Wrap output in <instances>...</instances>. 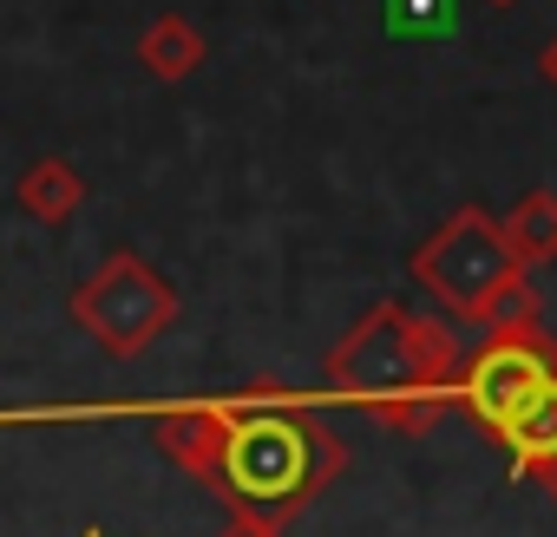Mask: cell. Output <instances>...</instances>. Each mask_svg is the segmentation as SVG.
Listing matches in <instances>:
<instances>
[{"mask_svg": "<svg viewBox=\"0 0 557 537\" xmlns=\"http://www.w3.org/2000/svg\"><path fill=\"white\" fill-rule=\"evenodd\" d=\"M14 203H21L34 223L66 229V223L86 210V177H79V164H66V158H34V164L21 171V184H14Z\"/></svg>", "mask_w": 557, "mask_h": 537, "instance_id": "6", "label": "cell"}, {"mask_svg": "<svg viewBox=\"0 0 557 537\" xmlns=\"http://www.w3.org/2000/svg\"><path fill=\"white\" fill-rule=\"evenodd\" d=\"M492 446H505V459H511V478H531L550 452H557V380L492 439Z\"/></svg>", "mask_w": 557, "mask_h": 537, "instance_id": "9", "label": "cell"}, {"mask_svg": "<svg viewBox=\"0 0 557 537\" xmlns=\"http://www.w3.org/2000/svg\"><path fill=\"white\" fill-rule=\"evenodd\" d=\"M158 452L184 465L236 524L283 530L302 517L348 465L342 433L302 407V400H275V394H236V400H190L164 407L151 420Z\"/></svg>", "mask_w": 557, "mask_h": 537, "instance_id": "1", "label": "cell"}, {"mask_svg": "<svg viewBox=\"0 0 557 537\" xmlns=\"http://www.w3.org/2000/svg\"><path fill=\"white\" fill-rule=\"evenodd\" d=\"M531 485H544V491H550V504H557V452H550V459L531 472Z\"/></svg>", "mask_w": 557, "mask_h": 537, "instance_id": "11", "label": "cell"}, {"mask_svg": "<svg viewBox=\"0 0 557 537\" xmlns=\"http://www.w3.org/2000/svg\"><path fill=\"white\" fill-rule=\"evenodd\" d=\"M492 8H511V0H492Z\"/></svg>", "mask_w": 557, "mask_h": 537, "instance_id": "15", "label": "cell"}, {"mask_svg": "<svg viewBox=\"0 0 557 537\" xmlns=\"http://www.w3.org/2000/svg\"><path fill=\"white\" fill-rule=\"evenodd\" d=\"M203 60H210V40H203V27L184 21V14H158V21L138 34V66H145L151 79H164V86L190 79Z\"/></svg>", "mask_w": 557, "mask_h": 537, "instance_id": "7", "label": "cell"}, {"mask_svg": "<svg viewBox=\"0 0 557 537\" xmlns=\"http://www.w3.org/2000/svg\"><path fill=\"white\" fill-rule=\"evenodd\" d=\"M550 380H557V341L544 335V322L485 328V341L472 348V361H459V374H453V407L485 439H498Z\"/></svg>", "mask_w": 557, "mask_h": 537, "instance_id": "5", "label": "cell"}, {"mask_svg": "<svg viewBox=\"0 0 557 537\" xmlns=\"http://www.w3.org/2000/svg\"><path fill=\"white\" fill-rule=\"evenodd\" d=\"M66 315L112 354V361H138L145 348H158L177 328V289L132 249H112L92 276L73 289Z\"/></svg>", "mask_w": 557, "mask_h": 537, "instance_id": "4", "label": "cell"}, {"mask_svg": "<svg viewBox=\"0 0 557 537\" xmlns=\"http://www.w3.org/2000/svg\"><path fill=\"white\" fill-rule=\"evenodd\" d=\"M498 229H505V249L518 255V268L557 262V190H524V197L498 216Z\"/></svg>", "mask_w": 557, "mask_h": 537, "instance_id": "8", "label": "cell"}, {"mask_svg": "<svg viewBox=\"0 0 557 537\" xmlns=\"http://www.w3.org/2000/svg\"><path fill=\"white\" fill-rule=\"evenodd\" d=\"M79 537H106V530H99V524H86V530H79Z\"/></svg>", "mask_w": 557, "mask_h": 537, "instance_id": "14", "label": "cell"}, {"mask_svg": "<svg viewBox=\"0 0 557 537\" xmlns=\"http://www.w3.org/2000/svg\"><path fill=\"white\" fill-rule=\"evenodd\" d=\"M216 537H283V530H262V524H236V517H230Z\"/></svg>", "mask_w": 557, "mask_h": 537, "instance_id": "12", "label": "cell"}, {"mask_svg": "<svg viewBox=\"0 0 557 537\" xmlns=\"http://www.w3.org/2000/svg\"><path fill=\"white\" fill-rule=\"evenodd\" d=\"M329 387L361 400V407H387L407 394L426 400H453V374H459V335L440 315H413L400 302H374L329 354Z\"/></svg>", "mask_w": 557, "mask_h": 537, "instance_id": "3", "label": "cell"}, {"mask_svg": "<svg viewBox=\"0 0 557 537\" xmlns=\"http://www.w3.org/2000/svg\"><path fill=\"white\" fill-rule=\"evenodd\" d=\"M537 73H544V79H550V86H557V40H550V47H544V53H537Z\"/></svg>", "mask_w": 557, "mask_h": 537, "instance_id": "13", "label": "cell"}, {"mask_svg": "<svg viewBox=\"0 0 557 537\" xmlns=\"http://www.w3.org/2000/svg\"><path fill=\"white\" fill-rule=\"evenodd\" d=\"M413 283L459 322L479 328H511V322H537V289L531 268H518V255L505 249V229L492 210L459 203L420 249H413Z\"/></svg>", "mask_w": 557, "mask_h": 537, "instance_id": "2", "label": "cell"}, {"mask_svg": "<svg viewBox=\"0 0 557 537\" xmlns=\"http://www.w3.org/2000/svg\"><path fill=\"white\" fill-rule=\"evenodd\" d=\"M394 34H446V0H387Z\"/></svg>", "mask_w": 557, "mask_h": 537, "instance_id": "10", "label": "cell"}]
</instances>
